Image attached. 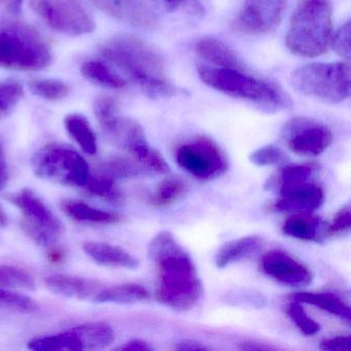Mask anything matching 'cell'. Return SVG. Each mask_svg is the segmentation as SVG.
Segmentation results:
<instances>
[{
    "instance_id": "cell-1",
    "label": "cell",
    "mask_w": 351,
    "mask_h": 351,
    "mask_svg": "<svg viewBox=\"0 0 351 351\" xmlns=\"http://www.w3.org/2000/svg\"><path fill=\"white\" fill-rule=\"evenodd\" d=\"M147 258L157 269L155 297L176 311L192 309L203 295V285L190 254L170 232L158 233L149 242Z\"/></svg>"
},
{
    "instance_id": "cell-2",
    "label": "cell",
    "mask_w": 351,
    "mask_h": 351,
    "mask_svg": "<svg viewBox=\"0 0 351 351\" xmlns=\"http://www.w3.org/2000/svg\"><path fill=\"white\" fill-rule=\"evenodd\" d=\"M99 53L147 97L164 99L178 93L168 77L162 55L141 38L126 34L114 36L100 46Z\"/></svg>"
},
{
    "instance_id": "cell-3",
    "label": "cell",
    "mask_w": 351,
    "mask_h": 351,
    "mask_svg": "<svg viewBox=\"0 0 351 351\" xmlns=\"http://www.w3.org/2000/svg\"><path fill=\"white\" fill-rule=\"evenodd\" d=\"M197 73L205 85L225 95L244 100L269 112L287 110L291 98L276 84L250 75L247 71L198 65Z\"/></svg>"
},
{
    "instance_id": "cell-4",
    "label": "cell",
    "mask_w": 351,
    "mask_h": 351,
    "mask_svg": "<svg viewBox=\"0 0 351 351\" xmlns=\"http://www.w3.org/2000/svg\"><path fill=\"white\" fill-rule=\"evenodd\" d=\"M52 59L48 43L36 28L15 18L0 17V69L40 71Z\"/></svg>"
},
{
    "instance_id": "cell-5",
    "label": "cell",
    "mask_w": 351,
    "mask_h": 351,
    "mask_svg": "<svg viewBox=\"0 0 351 351\" xmlns=\"http://www.w3.org/2000/svg\"><path fill=\"white\" fill-rule=\"evenodd\" d=\"M332 9L328 0H302L291 16L285 44L293 54L314 58L332 40Z\"/></svg>"
},
{
    "instance_id": "cell-6",
    "label": "cell",
    "mask_w": 351,
    "mask_h": 351,
    "mask_svg": "<svg viewBox=\"0 0 351 351\" xmlns=\"http://www.w3.org/2000/svg\"><path fill=\"white\" fill-rule=\"evenodd\" d=\"M291 83L303 95L328 104H340L350 95V64L310 63L293 71Z\"/></svg>"
},
{
    "instance_id": "cell-7",
    "label": "cell",
    "mask_w": 351,
    "mask_h": 351,
    "mask_svg": "<svg viewBox=\"0 0 351 351\" xmlns=\"http://www.w3.org/2000/svg\"><path fill=\"white\" fill-rule=\"evenodd\" d=\"M32 167L42 180L77 188H84L90 176L89 164L83 156L59 143H51L36 151Z\"/></svg>"
},
{
    "instance_id": "cell-8",
    "label": "cell",
    "mask_w": 351,
    "mask_h": 351,
    "mask_svg": "<svg viewBox=\"0 0 351 351\" xmlns=\"http://www.w3.org/2000/svg\"><path fill=\"white\" fill-rule=\"evenodd\" d=\"M9 200L21 210V228L27 237L44 247L56 244L64 232V226L32 189L11 195Z\"/></svg>"
},
{
    "instance_id": "cell-9",
    "label": "cell",
    "mask_w": 351,
    "mask_h": 351,
    "mask_svg": "<svg viewBox=\"0 0 351 351\" xmlns=\"http://www.w3.org/2000/svg\"><path fill=\"white\" fill-rule=\"evenodd\" d=\"M29 7L58 34L79 36L95 30V20L83 0H29Z\"/></svg>"
},
{
    "instance_id": "cell-10",
    "label": "cell",
    "mask_w": 351,
    "mask_h": 351,
    "mask_svg": "<svg viewBox=\"0 0 351 351\" xmlns=\"http://www.w3.org/2000/svg\"><path fill=\"white\" fill-rule=\"evenodd\" d=\"M176 161L184 171L202 180L221 178L229 169L227 156L219 145L207 136H194L176 151Z\"/></svg>"
},
{
    "instance_id": "cell-11",
    "label": "cell",
    "mask_w": 351,
    "mask_h": 351,
    "mask_svg": "<svg viewBox=\"0 0 351 351\" xmlns=\"http://www.w3.org/2000/svg\"><path fill=\"white\" fill-rule=\"evenodd\" d=\"M281 139L297 155L317 157L332 145V132L324 123L295 117L283 125Z\"/></svg>"
},
{
    "instance_id": "cell-12",
    "label": "cell",
    "mask_w": 351,
    "mask_h": 351,
    "mask_svg": "<svg viewBox=\"0 0 351 351\" xmlns=\"http://www.w3.org/2000/svg\"><path fill=\"white\" fill-rule=\"evenodd\" d=\"M287 0H244L235 27L250 36H261L278 27Z\"/></svg>"
},
{
    "instance_id": "cell-13",
    "label": "cell",
    "mask_w": 351,
    "mask_h": 351,
    "mask_svg": "<svg viewBox=\"0 0 351 351\" xmlns=\"http://www.w3.org/2000/svg\"><path fill=\"white\" fill-rule=\"evenodd\" d=\"M263 272L274 280L289 287H307L313 280L308 267L283 250H271L261 262Z\"/></svg>"
},
{
    "instance_id": "cell-14",
    "label": "cell",
    "mask_w": 351,
    "mask_h": 351,
    "mask_svg": "<svg viewBox=\"0 0 351 351\" xmlns=\"http://www.w3.org/2000/svg\"><path fill=\"white\" fill-rule=\"evenodd\" d=\"M101 129L110 143L127 152L135 159L145 157L151 149L143 127L132 119L118 114L101 126Z\"/></svg>"
},
{
    "instance_id": "cell-15",
    "label": "cell",
    "mask_w": 351,
    "mask_h": 351,
    "mask_svg": "<svg viewBox=\"0 0 351 351\" xmlns=\"http://www.w3.org/2000/svg\"><path fill=\"white\" fill-rule=\"evenodd\" d=\"M92 3L114 19L141 29H155L157 14L147 0H92Z\"/></svg>"
},
{
    "instance_id": "cell-16",
    "label": "cell",
    "mask_w": 351,
    "mask_h": 351,
    "mask_svg": "<svg viewBox=\"0 0 351 351\" xmlns=\"http://www.w3.org/2000/svg\"><path fill=\"white\" fill-rule=\"evenodd\" d=\"M324 202V192L322 186L308 182L280 195L271 208L278 213H313Z\"/></svg>"
},
{
    "instance_id": "cell-17",
    "label": "cell",
    "mask_w": 351,
    "mask_h": 351,
    "mask_svg": "<svg viewBox=\"0 0 351 351\" xmlns=\"http://www.w3.org/2000/svg\"><path fill=\"white\" fill-rule=\"evenodd\" d=\"M45 285L56 295L77 300H94L102 289L101 285L94 279L69 274L49 275Z\"/></svg>"
},
{
    "instance_id": "cell-18",
    "label": "cell",
    "mask_w": 351,
    "mask_h": 351,
    "mask_svg": "<svg viewBox=\"0 0 351 351\" xmlns=\"http://www.w3.org/2000/svg\"><path fill=\"white\" fill-rule=\"evenodd\" d=\"M198 56L203 60L219 69L247 71L245 64L229 46L213 38H204L198 40L195 47Z\"/></svg>"
},
{
    "instance_id": "cell-19",
    "label": "cell",
    "mask_w": 351,
    "mask_h": 351,
    "mask_svg": "<svg viewBox=\"0 0 351 351\" xmlns=\"http://www.w3.org/2000/svg\"><path fill=\"white\" fill-rule=\"evenodd\" d=\"M85 254L100 266L125 268L135 270L139 261L119 246L106 242L87 241L83 244Z\"/></svg>"
},
{
    "instance_id": "cell-20",
    "label": "cell",
    "mask_w": 351,
    "mask_h": 351,
    "mask_svg": "<svg viewBox=\"0 0 351 351\" xmlns=\"http://www.w3.org/2000/svg\"><path fill=\"white\" fill-rule=\"evenodd\" d=\"M324 229L322 219L312 213H295L282 225L285 235L303 241L322 242V238L326 237Z\"/></svg>"
},
{
    "instance_id": "cell-21",
    "label": "cell",
    "mask_w": 351,
    "mask_h": 351,
    "mask_svg": "<svg viewBox=\"0 0 351 351\" xmlns=\"http://www.w3.org/2000/svg\"><path fill=\"white\" fill-rule=\"evenodd\" d=\"M317 169L318 166L315 163L285 165L275 176L269 178L266 189L278 191L280 195L285 194L291 189L310 182V178Z\"/></svg>"
},
{
    "instance_id": "cell-22",
    "label": "cell",
    "mask_w": 351,
    "mask_h": 351,
    "mask_svg": "<svg viewBox=\"0 0 351 351\" xmlns=\"http://www.w3.org/2000/svg\"><path fill=\"white\" fill-rule=\"evenodd\" d=\"M27 347L34 351L85 350L83 337L77 326L58 334L36 337L28 342Z\"/></svg>"
},
{
    "instance_id": "cell-23",
    "label": "cell",
    "mask_w": 351,
    "mask_h": 351,
    "mask_svg": "<svg viewBox=\"0 0 351 351\" xmlns=\"http://www.w3.org/2000/svg\"><path fill=\"white\" fill-rule=\"evenodd\" d=\"M262 238L258 236H245L223 244L215 254V266L226 268L234 263L239 262L256 252L262 246Z\"/></svg>"
},
{
    "instance_id": "cell-24",
    "label": "cell",
    "mask_w": 351,
    "mask_h": 351,
    "mask_svg": "<svg viewBox=\"0 0 351 351\" xmlns=\"http://www.w3.org/2000/svg\"><path fill=\"white\" fill-rule=\"evenodd\" d=\"M289 300L301 304L315 306L332 315L338 316L341 319L345 320L347 324L350 322V307L334 293L300 291V293H291L289 295Z\"/></svg>"
},
{
    "instance_id": "cell-25",
    "label": "cell",
    "mask_w": 351,
    "mask_h": 351,
    "mask_svg": "<svg viewBox=\"0 0 351 351\" xmlns=\"http://www.w3.org/2000/svg\"><path fill=\"white\" fill-rule=\"evenodd\" d=\"M65 215L80 223H96V225H114L122 219L118 213H108L90 206L81 201L66 200L61 204Z\"/></svg>"
},
{
    "instance_id": "cell-26",
    "label": "cell",
    "mask_w": 351,
    "mask_h": 351,
    "mask_svg": "<svg viewBox=\"0 0 351 351\" xmlns=\"http://www.w3.org/2000/svg\"><path fill=\"white\" fill-rule=\"evenodd\" d=\"M96 172L104 174L116 182L149 176L138 160L130 155L128 157L110 158L99 164L96 168Z\"/></svg>"
},
{
    "instance_id": "cell-27",
    "label": "cell",
    "mask_w": 351,
    "mask_h": 351,
    "mask_svg": "<svg viewBox=\"0 0 351 351\" xmlns=\"http://www.w3.org/2000/svg\"><path fill=\"white\" fill-rule=\"evenodd\" d=\"M151 298L149 291L137 283H125L102 289L94 301L98 303L132 304L147 301Z\"/></svg>"
},
{
    "instance_id": "cell-28",
    "label": "cell",
    "mask_w": 351,
    "mask_h": 351,
    "mask_svg": "<svg viewBox=\"0 0 351 351\" xmlns=\"http://www.w3.org/2000/svg\"><path fill=\"white\" fill-rule=\"evenodd\" d=\"M64 127L84 152L89 155L97 153V138L85 116L80 114H69L65 117Z\"/></svg>"
},
{
    "instance_id": "cell-29",
    "label": "cell",
    "mask_w": 351,
    "mask_h": 351,
    "mask_svg": "<svg viewBox=\"0 0 351 351\" xmlns=\"http://www.w3.org/2000/svg\"><path fill=\"white\" fill-rule=\"evenodd\" d=\"M81 73L86 80L106 89H122L127 84L126 80L123 79L101 61H87L82 65Z\"/></svg>"
},
{
    "instance_id": "cell-30",
    "label": "cell",
    "mask_w": 351,
    "mask_h": 351,
    "mask_svg": "<svg viewBox=\"0 0 351 351\" xmlns=\"http://www.w3.org/2000/svg\"><path fill=\"white\" fill-rule=\"evenodd\" d=\"M186 192V184L182 178H167L159 182L149 196V202L156 208H166L176 204Z\"/></svg>"
},
{
    "instance_id": "cell-31",
    "label": "cell",
    "mask_w": 351,
    "mask_h": 351,
    "mask_svg": "<svg viewBox=\"0 0 351 351\" xmlns=\"http://www.w3.org/2000/svg\"><path fill=\"white\" fill-rule=\"evenodd\" d=\"M84 188L90 195H93L110 204L122 205L124 203V194L119 188L116 180L98 172L90 173Z\"/></svg>"
},
{
    "instance_id": "cell-32",
    "label": "cell",
    "mask_w": 351,
    "mask_h": 351,
    "mask_svg": "<svg viewBox=\"0 0 351 351\" xmlns=\"http://www.w3.org/2000/svg\"><path fill=\"white\" fill-rule=\"evenodd\" d=\"M79 326L83 337L85 350L106 348L114 342L116 335L112 326L104 324H86Z\"/></svg>"
},
{
    "instance_id": "cell-33",
    "label": "cell",
    "mask_w": 351,
    "mask_h": 351,
    "mask_svg": "<svg viewBox=\"0 0 351 351\" xmlns=\"http://www.w3.org/2000/svg\"><path fill=\"white\" fill-rule=\"evenodd\" d=\"M28 89L34 95L48 101L64 99L71 93V87L57 79L34 80L28 84Z\"/></svg>"
},
{
    "instance_id": "cell-34",
    "label": "cell",
    "mask_w": 351,
    "mask_h": 351,
    "mask_svg": "<svg viewBox=\"0 0 351 351\" xmlns=\"http://www.w3.org/2000/svg\"><path fill=\"white\" fill-rule=\"evenodd\" d=\"M0 287L34 291L36 282L27 271L12 265H0Z\"/></svg>"
},
{
    "instance_id": "cell-35",
    "label": "cell",
    "mask_w": 351,
    "mask_h": 351,
    "mask_svg": "<svg viewBox=\"0 0 351 351\" xmlns=\"http://www.w3.org/2000/svg\"><path fill=\"white\" fill-rule=\"evenodd\" d=\"M0 306L22 313H34L38 310V304L32 298L3 287H0Z\"/></svg>"
},
{
    "instance_id": "cell-36",
    "label": "cell",
    "mask_w": 351,
    "mask_h": 351,
    "mask_svg": "<svg viewBox=\"0 0 351 351\" xmlns=\"http://www.w3.org/2000/svg\"><path fill=\"white\" fill-rule=\"evenodd\" d=\"M250 161L254 165L266 167L285 165L289 161V158L280 147L271 145L252 152L250 156Z\"/></svg>"
},
{
    "instance_id": "cell-37",
    "label": "cell",
    "mask_w": 351,
    "mask_h": 351,
    "mask_svg": "<svg viewBox=\"0 0 351 351\" xmlns=\"http://www.w3.org/2000/svg\"><path fill=\"white\" fill-rule=\"evenodd\" d=\"M287 313L289 318H291V322L306 336H313V335L317 334L319 332V324L316 322L315 320L312 319L306 313L305 310H304L301 303H299V302L291 301V303L287 306Z\"/></svg>"
},
{
    "instance_id": "cell-38",
    "label": "cell",
    "mask_w": 351,
    "mask_h": 351,
    "mask_svg": "<svg viewBox=\"0 0 351 351\" xmlns=\"http://www.w3.org/2000/svg\"><path fill=\"white\" fill-rule=\"evenodd\" d=\"M94 114L100 127L119 114V101L110 95L98 96L93 104Z\"/></svg>"
},
{
    "instance_id": "cell-39",
    "label": "cell",
    "mask_w": 351,
    "mask_h": 351,
    "mask_svg": "<svg viewBox=\"0 0 351 351\" xmlns=\"http://www.w3.org/2000/svg\"><path fill=\"white\" fill-rule=\"evenodd\" d=\"M23 88L17 83L0 82V112L13 110L23 97Z\"/></svg>"
},
{
    "instance_id": "cell-40",
    "label": "cell",
    "mask_w": 351,
    "mask_h": 351,
    "mask_svg": "<svg viewBox=\"0 0 351 351\" xmlns=\"http://www.w3.org/2000/svg\"><path fill=\"white\" fill-rule=\"evenodd\" d=\"M351 230V208L350 205L343 206L338 213L335 215L332 223L326 225L324 235L328 237L335 236H344L350 233Z\"/></svg>"
},
{
    "instance_id": "cell-41",
    "label": "cell",
    "mask_w": 351,
    "mask_h": 351,
    "mask_svg": "<svg viewBox=\"0 0 351 351\" xmlns=\"http://www.w3.org/2000/svg\"><path fill=\"white\" fill-rule=\"evenodd\" d=\"M350 40L351 24L350 21H347L337 30L336 34H332L330 46L337 55L349 60L351 54Z\"/></svg>"
},
{
    "instance_id": "cell-42",
    "label": "cell",
    "mask_w": 351,
    "mask_h": 351,
    "mask_svg": "<svg viewBox=\"0 0 351 351\" xmlns=\"http://www.w3.org/2000/svg\"><path fill=\"white\" fill-rule=\"evenodd\" d=\"M319 348L324 351L350 350L351 337L338 336L324 339L320 342Z\"/></svg>"
},
{
    "instance_id": "cell-43",
    "label": "cell",
    "mask_w": 351,
    "mask_h": 351,
    "mask_svg": "<svg viewBox=\"0 0 351 351\" xmlns=\"http://www.w3.org/2000/svg\"><path fill=\"white\" fill-rule=\"evenodd\" d=\"M169 13L184 14L192 7L194 0H157Z\"/></svg>"
},
{
    "instance_id": "cell-44",
    "label": "cell",
    "mask_w": 351,
    "mask_h": 351,
    "mask_svg": "<svg viewBox=\"0 0 351 351\" xmlns=\"http://www.w3.org/2000/svg\"><path fill=\"white\" fill-rule=\"evenodd\" d=\"M117 349L122 351H153L154 347L145 341L133 339Z\"/></svg>"
},
{
    "instance_id": "cell-45",
    "label": "cell",
    "mask_w": 351,
    "mask_h": 351,
    "mask_svg": "<svg viewBox=\"0 0 351 351\" xmlns=\"http://www.w3.org/2000/svg\"><path fill=\"white\" fill-rule=\"evenodd\" d=\"M48 252H47V260L54 265H61L65 262L66 258V252L62 247L52 245L49 246Z\"/></svg>"
},
{
    "instance_id": "cell-46",
    "label": "cell",
    "mask_w": 351,
    "mask_h": 351,
    "mask_svg": "<svg viewBox=\"0 0 351 351\" xmlns=\"http://www.w3.org/2000/svg\"><path fill=\"white\" fill-rule=\"evenodd\" d=\"M9 180V168H8L7 158L5 149L0 143V190L5 188Z\"/></svg>"
},
{
    "instance_id": "cell-47",
    "label": "cell",
    "mask_w": 351,
    "mask_h": 351,
    "mask_svg": "<svg viewBox=\"0 0 351 351\" xmlns=\"http://www.w3.org/2000/svg\"><path fill=\"white\" fill-rule=\"evenodd\" d=\"M176 349L178 351H204L209 350L208 347L202 343L194 340H182L176 343Z\"/></svg>"
},
{
    "instance_id": "cell-48",
    "label": "cell",
    "mask_w": 351,
    "mask_h": 351,
    "mask_svg": "<svg viewBox=\"0 0 351 351\" xmlns=\"http://www.w3.org/2000/svg\"><path fill=\"white\" fill-rule=\"evenodd\" d=\"M241 350L247 351H270L275 350L274 347L268 346V345L261 344L258 342H244L240 346Z\"/></svg>"
},
{
    "instance_id": "cell-49",
    "label": "cell",
    "mask_w": 351,
    "mask_h": 351,
    "mask_svg": "<svg viewBox=\"0 0 351 351\" xmlns=\"http://www.w3.org/2000/svg\"><path fill=\"white\" fill-rule=\"evenodd\" d=\"M8 223H9V219H8L7 213H5L3 207L0 206V228L7 227Z\"/></svg>"
}]
</instances>
